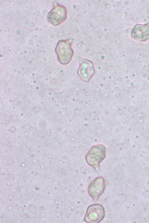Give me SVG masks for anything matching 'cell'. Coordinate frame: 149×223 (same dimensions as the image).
<instances>
[{"label": "cell", "mask_w": 149, "mask_h": 223, "mask_svg": "<svg viewBox=\"0 0 149 223\" xmlns=\"http://www.w3.org/2000/svg\"><path fill=\"white\" fill-rule=\"evenodd\" d=\"M104 215V208L102 205L93 204L88 207L83 221L87 223H98L103 220Z\"/></svg>", "instance_id": "cell-3"}, {"label": "cell", "mask_w": 149, "mask_h": 223, "mask_svg": "<svg viewBox=\"0 0 149 223\" xmlns=\"http://www.w3.org/2000/svg\"><path fill=\"white\" fill-rule=\"evenodd\" d=\"M79 67L77 73L81 79L85 82H88L94 75L95 71L93 62L90 60L78 57Z\"/></svg>", "instance_id": "cell-4"}, {"label": "cell", "mask_w": 149, "mask_h": 223, "mask_svg": "<svg viewBox=\"0 0 149 223\" xmlns=\"http://www.w3.org/2000/svg\"><path fill=\"white\" fill-rule=\"evenodd\" d=\"M105 186L106 182L103 177H96L89 184L88 188V193L94 200L96 201L103 193Z\"/></svg>", "instance_id": "cell-5"}, {"label": "cell", "mask_w": 149, "mask_h": 223, "mask_svg": "<svg viewBox=\"0 0 149 223\" xmlns=\"http://www.w3.org/2000/svg\"><path fill=\"white\" fill-rule=\"evenodd\" d=\"M104 150L102 151H90L87 154L86 159L87 163L96 171L99 169L100 164L105 157Z\"/></svg>", "instance_id": "cell-7"}, {"label": "cell", "mask_w": 149, "mask_h": 223, "mask_svg": "<svg viewBox=\"0 0 149 223\" xmlns=\"http://www.w3.org/2000/svg\"><path fill=\"white\" fill-rule=\"evenodd\" d=\"M131 37L134 39L144 42L149 39V23L136 25L131 32Z\"/></svg>", "instance_id": "cell-6"}, {"label": "cell", "mask_w": 149, "mask_h": 223, "mask_svg": "<svg viewBox=\"0 0 149 223\" xmlns=\"http://www.w3.org/2000/svg\"><path fill=\"white\" fill-rule=\"evenodd\" d=\"M52 9L47 15L48 21L54 26H57L63 22L67 18V10L65 7L57 2L53 3Z\"/></svg>", "instance_id": "cell-2"}, {"label": "cell", "mask_w": 149, "mask_h": 223, "mask_svg": "<svg viewBox=\"0 0 149 223\" xmlns=\"http://www.w3.org/2000/svg\"><path fill=\"white\" fill-rule=\"evenodd\" d=\"M73 39L60 40L58 42L55 51L59 62L62 64H68L71 60L74 52L72 48Z\"/></svg>", "instance_id": "cell-1"}]
</instances>
